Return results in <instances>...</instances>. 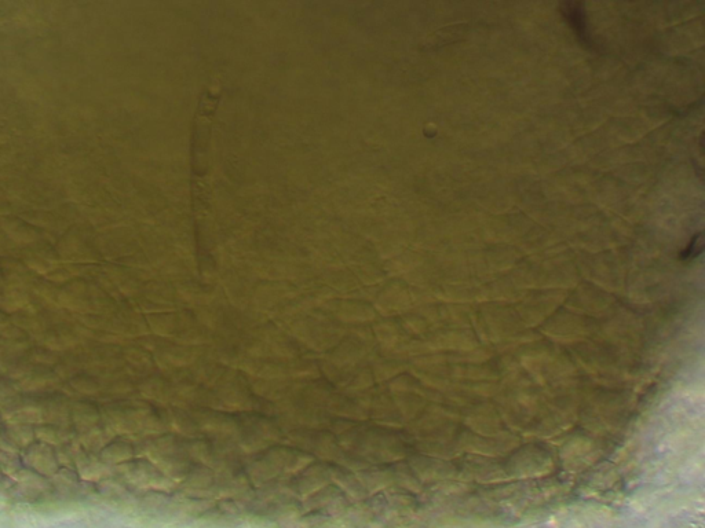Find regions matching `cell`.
I'll return each instance as SVG.
<instances>
[{"label": "cell", "instance_id": "obj_1", "mask_svg": "<svg viewBox=\"0 0 705 528\" xmlns=\"http://www.w3.org/2000/svg\"><path fill=\"white\" fill-rule=\"evenodd\" d=\"M219 97L207 91L204 94L200 108L197 110L195 132H193V172L203 175L204 165H207L208 145H210L211 123Z\"/></svg>", "mask_w": 705, "mask_h": 528}, {"label": "cell", "instance_id": "obj_2", "mask_svg": "<svg viewBox=\"0 0 705 528\" xmlns=\"http://www.w3.org/2000/svg\"><path fill=\"white\" fill-rule=\"evenodd\" d=\"M560 11L561 16L565 18L566 22H568L569 27H571L572 31L576 33V36L579 38L580 42L586 44V46H591V44H593V40H591L590 31H588L587 28V16L583 3H562L560 6Z\"/></svg>", "mask_w": 705, "mask_h": 528}, {"label": "cell", "instance_id": "obj_3", "mask_svg": "<svg viewBox=\"0 0 705 528\" xmlns=\"http://www.w3.org/2000/svg\"><path fill=\"white\" fill-rule=\"evenodd\" d=\"M704 240L703 233L697 234L690 241L689 247L686 248L685 252H682V259H693L699 256L703 252Z\"/></svg>", "mask_w": 705, "mask_h": 528}]
</instances>
